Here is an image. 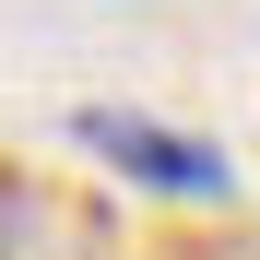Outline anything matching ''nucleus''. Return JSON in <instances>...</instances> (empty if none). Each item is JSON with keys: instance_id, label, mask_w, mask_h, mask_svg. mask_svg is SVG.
I'll list each match as a JSON object with an SVG mask.
<instances>
[{"instance_id": "obj_1", "label": "nucleus", "mask_w": 260, "mask_h": 260, "mask_svg": "<svg viewBox=\"0 0 260 260\" xmlns=\"http://www.w3.org/2000/svg\"><path fill=\"white\" fill-rule=\"evenodd\" d=\"M71 130H83V142L118 166V178H142V189H166V201H225V154H213V142H189V130H166V118L83 107Z\"/></svg>"}]
</instances>
